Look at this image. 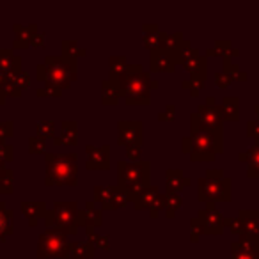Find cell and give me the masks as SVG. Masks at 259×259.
<instances>
[{
    "instance_id": "obj_13",
    "label": "cell",
    "mask_w": 259,
    "mask_h": 259,
    "mask_svg": "<svg viewBox=\"0 0 259 259\" xmlns=\"http://www.w3.org/2000/svg\"><path fill=\"white\" fill-rule=\"evenodd\" d=\"M195 219L201 226L202 234H222L226 227V217L217 209L215 204H206Z\"/></svg>"
},
{
    "instance_id": "obj_51",
    "label": "cell",
    "mask_w": 259,
    "mask_h": 259,
    "mask_svg": "<svg viewBox=\"0 0 259 259\" xmlns=\"http://www.w3.org/2000/svg\"><path fill=\"white\" fill-rule=\"evenodd\" d=\"M247 135L254 141H259V121H247Z\"/></svg>"
},
{
    "instance_id": "obj_45",
    "label": "cell",
    "mask_w": 259,
    "mask_h": 259,
    "mask_svg": "<svg viewBox=\"0 0 259 259\" xmlns=\"http://www.w3.org/2000/svg\"><path fill=\"white\" fill-rule=\"evenodd\" d=\"M226 226L231 229V233H234V234H238V236H243V226H241V222H240V219L238 217H226Z\"/></svg>"
},
{
    "instance_id": "obj_20",
    "label": "cell",
    "mask_w": 259,
    "mask_h": 259,
    "mask_svg": "<svg viewBox=\"0 0 259 259\" xmlns=\"http://www.w3.org/2000/svg\"><path fill=\"white\" fill-rule=\"evenodd\" d=\"M94 255V247L89 241H71L66 243L61 257L64 259H91Z\"/></svg>"
},
{
    "instance_id": "obj_17",
    "label": "cell",
    "mask_w": 259,
    "mask_h": 259,
    "mask_svg": "<svg viewBox=\"0 0 259 259\" xmlns=\"http://www.w3.org/2000/svg\"><path fill=\"white\" fill-rule=\"evenodd\" d=\"M20 209H22L23 217L29 220L30 226H37L41 219L45 220V215L48 211V206L45 201H22L20 202Z\"/></svg>"
},
{
    "instance_id": "obj_26",
    "label": "cell",
    "mask_w": 259,
    "mask_h": 259,
    "mask_svg": "<svg viewBox=\"0 0 259 259\" xmlns=\"http://www.w3.org/2000/svg\"><path fill=\"white\" fill-rule=\"evenodd\" d=\"M220 115L224 121H238L240 119V100L236 96H226L219 105Z\"/></svg>"
},
{
    "instance_id": "obj_10",
    "label": "cell",
    "mask_w": 259,
    "mask_h": 259,
    "mask_svg": "<svg viewBox=\"0 0 259 259\" xmlns=\"http://www.w3.org/2000/svg\"><path fill=\"white\" fill-rule=\"evenodd\" d=\"M178 64H181L188 73H190V78H195L199 82L206 83V57H202L199 54V50L195 47H192L190 41L185 39L183 45L180 47V50L176 52Z\"/></svg>"
},
{
    "instance_id": "obj_6",
    "label": "cell",
    "mask_w": 259,
    "mask_h": 259,
    "mask_svg": "<svg viewBox=\"0 0 259 259\" xmlns=\"http://www.w3.org/2000/svg\"><path fill=\"white\" fill-rule=\"evenodd\" d=\"M149 178H151V163L148 160H139V162H117V185L132 195L139 190L149 187Z\"/></svg>"
},
{
    "instance_id": "obj_30",
    "label": "cell",
    "mask_w": 259,
    "mask_h": 259,
    "mask_svg": "<svg viewBox=\"0 0 259 259\" xmlns=\"http://www.w3.org/2000/svg\"><path fill=\"white\" fill-rule=\"evenodd\" d=\"M142 41H144V47H148L149 50L158 47L160 29L156 23H144V25H142Z\"/></svg>"
},
{
    "instance_id": "obj_7",
    "label": "cell",
    "mask_w": 259,
    "mask_h": 259,
    "mask_svg": "<svg viewBox=\"0 0 259 259\" xmlns=\"http://www.w3.org/2000/svg\"><path fill=\"white\" fill-rule=\"evenodd\" d=\"M224 119L220 115L219 103L213 96H208L202 105H199L197 110L190 115V132H208L217 137L222 135Z\"/></svg>"
},
{
    "instance_id": "obj_31",
    "label": "cell",
    "mask_w": 259,
    "mask_h": 259,
    "mask_svg": "<svg viewBox=\"0 0 259 259\" xmlns=\"http://www.w3.org/2000/svg\"><path fill=\"white\" fill-rule=\"evenodd\" d=\"M62 57L69 59V61H76L78 57H83L85 55V48L80 47L78 41L73 39H64L62 41Z\"/></svg>"
},
{
    "instance_id": "obj_23",
    "label": "cell",
    "mask_w": 259,
    "mask_h": 259,
    "mask_svg": "<svg viewBox=\"0 0 259 259\" xmlns=\"http://www.w3.org/2000/svg\"><path fill=\"white\" fill-rule=\"evenodd\" d=\"M240 162L247 163V176L248 178H259V141H255L247 151L238 155Z\"/></svg>"
},
{
    "instance_id": "obj_2",
    "label": "cell",
    "mask_w": 259,
    "mask_h": 259,
    "mask_svg": "<svg viewBox=\"0 0 259 259\" xmlns=\"http://www.w3.org/2000/svg\"><path fill=\"white\" fill-rule=\"evenodd\" d=\"M45 167V185L48 187H75L78 181L76 153H47Z\"/></svg>"
},
{
    "instance_id": "obj_24",
    "label": "cell",
    "mask_w": 259,
    "mask_h": 259,
    "mask_svg": "<svg viewBox=\"0 0 259 259\" xmlns=\"http://www.w3.org/2000/svg\"><path fill=\"white\" fill-rule=\"evenodd\" d=\"M54 144H78V122L76 121H62L61 122V134L54 137Z\"/></svg>"
},
{
    "instance_id": "obj_21",
    "label": "cell",
    "mask_w": 259,
    "mask_h": 259,
    "mask_svg": "<svg viewBox=\"0 0 259 259\" xmlns=\"http://www.w3.org/2000/svg\"><path fill=\"white\" fill-rule=\"evenodd\" d=\"M158 197H160V190L156 185H149V187L142 188V190H139L134 195L135 209H151Z\"/></svg>"
},
{
    "instance_id": "obj_36",
    "label": "cell",
    "mask_w": 259,
    "mask_h": 259,
    "mask_svg": "<svg viewBox=\"0 0 259 259\" xmlns=\"http://www.w3.org/2000/svg\"><path fill=\"white\" fill-rule=\"evenodd\" d=\"M36 135L43 139H54L55 137V122L48 121V119H43V121L36 122Z\"/></svg>"
},
{
    "instance_id": "obj_37",
    "label": "cell",
    "mask_w": 259,
    "mask_h": 259,
    "mask_svg": "<svg viewBox=\"0 0 259 259\" xmlns=\"http://www.w3.org/2000/svg\"><path fill=\"white\" fill-rule=\"evenodd\" d=\"M128 66L124 55H115V57H110V80H117L119 73Z\"/></svg>"
},
{
    "instance_id": "obj_9",
    "label": "cell",
    "mask_w": 259,
    "mask_h": 259,
    "mask_svg": "<svg viewBox=\"0 0 259 259\" xmlns=\"http://www.w3.org/2000/svg\"><path fill=\"white\" fill-rule=\"evenodd\" d=\"M142 121H119L117 122V142L126 148V155L132 162H139L142 153Z\"/></svg>"
},
{
    "instance_id": "obj_43",
    "label": "cell",
    "mask_w": 259,
    "mask_h": 259,
    "mask_svg": "<svg viewBox=\"0 0 259 259\" xmlns=\"http://www.w3.org/2000/svg\"><path fill=\"white\" fill-rule=\"evenodd\" d=\"M29 30H30V45H32V47H36V48L43 47V45H45V34L37 29L36 23H30Z\"/></svg>"
},
{
    "instance_id": "obj_48",
    "label": "cell",
    "mask_w": 259,
    "mask_h": 259,
    "mask_svg": "<svg viewBox=\"0 0 259 259\" xmlns=\"http://www.w3.org/2000/svg\"><path fill=\"white\" fill-rule=\"evenodd\" d=\"M13 80H15V83L20 87V89H25V87H29L30 85V76H29V73H25V71H20V73H16L15 76H11Z\"/></svg>"
},
{
    "instance_id": "obj_53",
    "label": "cell",
    "mask_w": 259,
    "mask_h": 259,
    "mask_svg": "<svg viewBox=\"0 0 259 259\" xmlns=\"http://www.w3.org/2000/svg\"><path fill=\"white\" fill-rule=\"evenodd\" d=\"M6 103V96L4 93H2V89H0V105H4Z\"/></svg>"
},
{
    "instance_id": "obj_38",
    "label": "cell",
    "mask_w": 259,
    "mask_h": 259,
    "mask_svg": "<svg viewBox=\"0 0 259 259\" xmlns=\"http://www.w3.org/2000/svg\"><path fill=\"white\" fill-rule=\"evenodd\" d=\"M15 160V148L9 142H0V167H6Z\"/></svg>"
},
{
    "instance_id": "obj_32",
    "label": "cell",
    "mask_w": 259,
    "mask_h": 259,
    "mask_svg": "<svg viewBox=\"0 0 259 259\" xmlns=\"http://www.w3.org/2000/svg\"><path fill=\"white\" fill-rule=\"evenodd\" d=\"M13 32H15V48H27L30 45V30L29 25H22V23H15L13 25Z\"/></svg>"
},
{
    "instance_id": "obj_41",
    "label": "cell",
    "mask_w": 259,
    "mask_h": 259,
    "mask_svg": "<svg viewBox=\"0 0 259 259\" xmlns=\"http://www.w3.org/2000/svg\"><path fill=\"white\" fill-rule=\"evenodd\" d=\"M36 94L39 98H59L62 94V91L59 89V87L52 85V83H43V85L36 91Z\"/></svg>"
},
{
    "instance_id": "obj_34",
    "label": "cell",
    "mask_w": 259,
    "mask_h": 259,
    "mask_svg": "<svg viewBox=\"0 0 259 259\" xmlns=\"http://www.w3.org/2000/svg\"><path fill=\"white\" fill-rule=\"evenodd\" d=\"M13 181H15V172L8 167H0V194H13L15 190Z\"/></svg>"
},
{
    "instance_id": "obj_16",
    "label": "cell",
    "mask_w": 259,
    "mask_h": 259,
    "mask_svg": "<svg viewBox=\"0 0 259 259\" xmlns=\"http://www.w3.org/2000/svg\"><path fill=\"white\" fill-rule=\"evenodd\" d=\"M231 259H259V238L241 236L231 243Z\"/></svg>"
},
{
    "instance_id": "obj_47",
    "label": "cell",
    "mask_w": 259,
    "mask_h": 259,
    "mask_svg": "<svg viewBox=\"0 0 259 259\" xmlns=\"http://www.w3.org/2000/svg\"><path fill=\"white\" fill-rule=\"evenodd\" d=\"M165 206H167V194H160V197L156 199L155 206L149 209V215H151V217H158L162 209L165 211Z\"/></svg>"
},
{
    "instance_id": "obj_18",
    "label": "cell",
    "mask_w": 259,
    "mask_h": 259,
    "mask_svg": "<svg viewBox=\"0 0 259 259\" xmlns=\"http://www.w3.org/2000/svg\"><path fill=\"white\" fill-rule=\"evenodd\" d=\"M22 71V59L13 52V48H0V73L6 76H15Z\"/></svg>"
},
{
    "instance_id": "obj_1",
    "label": "cell",
    "mask_w": 259,
    "mask_h": 259,
    "mask_svg": "<svg viewBox=\"0 0 259 259\" xmlns=\"http://www.w3.org/2000/svg\"><path fill=\"white\" fill-rule=\"evenodd\" d=\"M121 98L128 105H148L151 96V75L144 71L142 64H128L117 76Z\"/></svg>"
},
{
    "instance_id": "obj_4",
    "label": "cell",
    "mask_w": 259,
    "mask_h": 259,
    "mask_svg": "<svg viewBox=\"0 0 259 259\" xmlns=\"http://www.w3.org/2000/svg\"><path fill=\"white\" fill-rule=\"evenodd\" d=\"M231 178L224 176L222 169H208L202 178L197 180V197L206 204L229 202L233 195Z\"/></svg>"
},
{
    "instance_id": "obj_33",
    "label": "cell",
    "mask_w": 259,
    "mask_h": 259,
    "mask_svg": "<svg viewBox=\"0 0 259 259\" xmlns=\"http://www.w3.org/2000/svg\"><path fill=\"white\" fill-rule=\"evenodd\" d=\"M85 234H87V241H89L91 245H93L94 248H103V250H108L110 248V236L108 234H98L94 229H91V227H87L85 229Z\"/></svg>"
},
{
    "instance_id": "obj_40",
    "label": "cell",
    "mask_w": 259,
    "mask_h": 259,
    "mask_svg": "<svg viewBox=\"0 0 259 259\" xmlns=\"http://www.w3.org/2000/svg\"><path fill=\"white\" fill-rule=\"evenodd\" d=\"M181 87H183L185 91H188V93H190V96L197 98L199 91L204 87V83L199 82V80H195V78H185L183 82H181Z\"/></svg>"
},
{
    "instance_id": "obj_27",
    "label": "cell",
    "mask_w": 259,
    "mask_h": 259,
    "mask_svg": "<svg viewBox=\"0 0 259 259\" xmlns=\"http://www.w3.org/2000/svg\"><path fill=\"white\" fill-rule=\"evenodd\" d=\"M15 231V217L13 211L6 206L4 201H0V241H4L9 234Z\"/></svg>"
},
{
    "instance_id": "obj_39",
    "label": "cell",
    "mask_w": 259,
    "mask_h": 259,
    "mask_svg": "<svg viewBox=\"0 0 259 259\" xmlns=\"http://www.w3.org/2000/svg\"><path fill=\"white\" fill-rule=\"evenodd\" d=\"M29 151L32 153V155H41V153L47 151V139L39 137V135H32V137H29Z\"/></svg>"
},
{
    "instance_id": "obj_44",
    "label": "cell",
    "mask_w": 259,
    "mask_h": 259,
    "mask_svg": "<svg viewBox=\"0 0 259 259\" xmlns=\"http://www.w3.org/2000/svg\"><path fill=\"white\" fill-rule=\"evenodd\" d=\"M15 134V124L13 121H0V142H6Z\"/></svg>"
},
{
    "instance_id": "obj_46",
    "label": "cell",
    "mask_w": 259,
    "mask_h": 259,
    "mask_svg": "<svg viewBox=\"0 0 259 259\" xmlns=\"http://www.w3.org/2000/svg\"><path fill=\"white\" fill-rule=\"evenodd\" d=\"M174 117H176V105L174 103H169L165 108H163L162 112L158 114V121L165 122V121H174Z\"/></svg>"
},
{
    "instance_id": "obj_15",
    "label": "cell",
    "mask_w": 259,
    "mask_h": 259,
    "mask_svg": "<svg viewBox=\"0 0 259 259\" xmlns=\"http://www.w3.org/2000/svg\"><path fill=\"white\" fill-rule=\"evenodd\" d=\"M149 62H151V71H158V73H172L178 66L176 54L162 47L153 48Z\"/></svg>"
},
{
    "instance_id": "obj_50",
    "label": "cell",
    "mask_w": 259,
    "mask_h": 259,
    "mask_svg": "<svg viewBox=\"0 0 259 259\" xmlns=\"http://www.w3.org/2000/svg\"><path fill=\"white\" fill-rule=\"evenodd\" d=\"M201 234H202V229H201V226H199L197 219L192 217L190 219V240L194 241V243H197L199 238H201Z\"/></svg>"
},
{
    "instance_id": "obj_12",
    "label": "cell",
    "mask_w": 259,
    "mask_h": 259,
    "mask_svg": "<svg viewBox=\"0 0 259 259\" xmlns=\"http://www.w3.org/2000/svg\"><path fill=\"white\" fill-rule=\"evenodd\" d=\"M66 238L68 234L59 229H47L39 234V243H37V257L48 259V257H61L62 250L66 247Z\"/></svg>"
},
{
    "instance_id": "obj_54",
    "label": "cell",
    "mask_w": 259,
    "mask_h": 259,
    "mask_svg": "<svg viewBox=\"0 0 259 259\" xmlns=\"http://www.w3.org/2000/svg\"><path fill=\"white\" fill-rule=\"evenodd\" d=\"M254 110H255V115H257V121H259V103L254 105Z\"/></svg>"
},
{
    "instance_id": "obj_14",
    "label": "cell",
    "mask_w": 259,
    "mask_h": 259,
    "mask_svg": "<svg viewBox=\"0 0 259 259\" xmlns=\"http://www.w3.org/2000/svg\"><path fill=\"white\" fill-rule=\"evenodd\" d=\"M85 153H87L85 167L89 170H105L110 167V146L108 144L103 146L87 144Z\"/></svg>"
},
{
    "instance_id": "obj_35",
    "label": "cell",
    "mask_w": 259,
    "mask_h": 259,
    "mask_svg": "<svg viewBox=\"0 0 259 259\" xmlns=\"http://www.w3.org/2000/svg\"><path fill=\"white\" fill-rule=\"evenodd\" d=\"M181 204H183V199H181L180 194H176V192H167V206H165L167 219H172L178 209L181 208Z\"/></svg>"
},
{
    "instance_id": "obj_52",
    "label": "cell",
    "mask_w": 259,
    "mask_h": 259,
    "mask_svg": "<svg viewBox=\"0 0 259 259\" xmlns=\"http://www.w3.org/2000/svg\"><path fill=\"white\" fill-rule=\"evenodd\" d=\"M36 76L39 82L45 83V80H47V66H45V62H39V64L36 66Z\"/></svg>"
},
{
    "instance_id": "obj_49",
    "label": "cell",
    "mask_w": 259,
    "mask_h": 259,
    "mask_svg": "<svg viewBox=\"0 0 259 259\" xmlns=\"http://www.w3.org/2000/svg\"><path fill=\"white\" fill-rule=\"evenodd\" d=\"M215 82H217V85H219L220 89H226V87H229L231 83L234 82V80H233V76L227 75V73L219 71V73L215 75Z\"/></svg>"
},
{
    "instance_id": "obj_22",
    "label": "cell",
    "mask_w": 259,
    "mask_h": 259,
    "mask_svg": "<svg viewBox=\"0 0 259 259\" xmlns=\"http://www.w3.org/2000/svg\"><path fill=\"white\" fill-rule=\"evenodd\" d=\"M80 217H82V226L85 227H100L101 222H103V213H101V208H96V202L94 201H87L83 204V209H80Z\"/></svg>"
},
{
    "instance_id": "obj_11",
    "label": "cell",
    "mask_w": 259,
    "mask_h": 259,
    "mask_svg": "<svg viewBox=\"0 0 259 259\" xmlns=\"http://www.w3.org/2000/svg\"><path fill=\"white\" fill-rule=\"evenodd\" d=\"M93 201L96 204L100 202L101 211L103 209H119L124 208L128 202H134V195L124 188H121L119 185H114V187L96 185L93 188Z\"/></svg>"
},
{
    "instance_id": "obj_19",
    "label": "cell",
    "mask_w": 259,
    "mask_h": 259,
    "mask_svg": "<svg viewBox=\"0 0 259 259\" xmlns=\"http://www.w3.org/2000/svg\"><path fill=\"white\" fill-rule=\"evenodd\" d=\"M236 217L243 226V236L259 238V209H240Z\"/></svg>"
},
{
    "instance_id": "obj_42",
    "label": "cell",
    "mask_w": 259,
    "mask_h": 259,
    "mask_svg": "<svg viewBox=\"0 0 259 259\" xmlns=\"http://www.w3.org/2000/svg\"><path fill=\"white\" fill-rule=\"evenodd\" d=\"M0 89H2V93H4V96L6 98H20L22 96V89H20L18 85H16L15 83V80L11 78V76H9L8 78V82L4 83V85L0 87Z\"/></svg>"
},
{
    "instance_id": "obj_29",
    "label": "cell",
    "mask_w": 259,
    "mask_h": 259,
    "mask_svg": "<svg viewBox=\"0 0 259 259\" xmlns=\"http://www.w3.org/2000/svg\"><path fill=\"white\" fill-rule=\"evenodd\" d=\"M206 55L208 57H211V55H220V57H238L240 55V50L238 48H234L233 45H231V41H215V47L213 48H208L206 50Z\"/></svg>"
},
{
    "instance_id": "obj_25",
    "label": "cell",
    "mask_w": 259,
    "mask_h": 259,
    "mask_svg": "<svg viewBox=\"0 0 259 259\" xmlns=\"http://www.w3.org/2000/svg\"><path fill=\"white\" fill-rule=\"evenodd\" d=\"M165 180H167V192H176V194H180V190H183L185 187L192 185L190 178L185 176L183 170L180 169H169L165 172Z\"/></svg>"
},
{
    "instance_id": "obj_28",
    "label": "cell",
    "mask_w": 259,
    "mask_h": 259,
    "mask_svg": "<svg viewBox=\"0 0 259 259\" xmlns=\"http://www.w3.org/2000/svg\"><path fill=\"white\" fill-rule=\"evenodd\" d=\"M121 100V93L115 80H103L101 82V103L103 105H117Z\"/></svg>"
},
{
    "instance_id": "obj_3",
    "label": "cell",
    "mask_w": 259,
    "mask_h": 259,
    "mask_svg": "<svg viewBox=\"0 0 259 259\" xmlns=\"http://www.w3.org/2000/svg\"><path fill=\"white\" fill-rule=\"evenodd\" d=\"M224 137H217L208 132H190V135L183 137L181 149L190 155L192 162H213L217 155L224 151Z\"/></svg>"
},
{
    "instance_id": "obj_8",
    "label": "cell",
    "mask_w": 259,
    "mask_h": 259,
    "mask_svg": "<svg viewBox=\"0 0 259 259\" xmlns=\"http://www.w3.org/2000/svg\"><path fill=\"white\" fill-rule=\"evenodd\" d=\"M47 66V80L45 83L59 87L61 91L68 89L76 78H78V66L76 61L62 57V55H47L45 59Z\"/></svg>"
},
{
    "instance_id": "obj_5",
    "label": "cell",
    "mask_w": 259,
    "mask_h": 259,
    "mask_svg": "<svg viewBox=\"0 0 259 259\" xmlns=\"http://www.w3.org/2000/svg\"><path fill=\"white\" fill-rule=\"evenodd\" d=\"M45 224L48 229H59L66 234H76L78 227H82L78 202H55L52 209L45 215Z\"/></svg>"
}]
</instances>
